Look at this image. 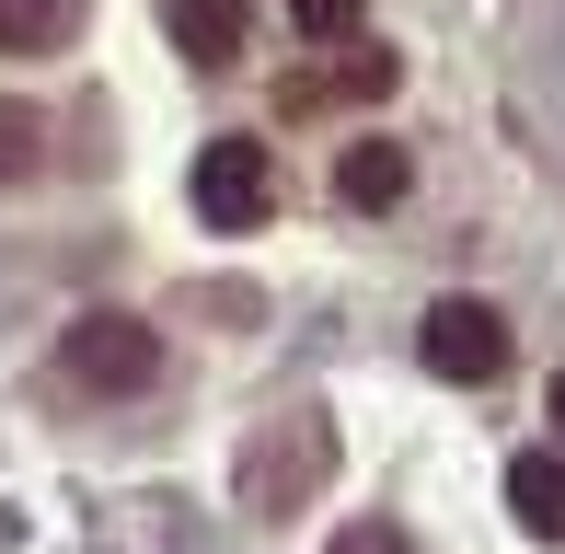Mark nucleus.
<instances>
[{
  "label": "nucleus",
  "mask_w": 565,
  "mask_h": 554,
  "mask_svg": "<svg viewBox=\"0 0 565 554\" xmlns=\"http://www.w3.org/2000/svg\"><path fill=\"white\" fill-rule=\"evenodd\" d=\"M58 370L82 393H150L162 382V335H150V323H127V312H82L58 335Z\"/></svg>",
  "instance_id": "1"
},
{
  "label": "nucleus",
  "mask_w": 565,
  "mask_h": 554,
  "mask_svg": "<svg viewBox=\"0 0 565 554\" xmlns=\"http://www.w3.org/2000/svg\"><path fill=\"white\" fill-rule=\"evenodd\" d=\"M323 473H335V427L323 416H277L266 439H254V462H243V497L254 509H300Z\"/></svg>",
  "instance_id": "2"
},
{
  "label": "nucleus",
  "mask_w": 565,
  "mask_h": 554,
  "mask_svg": "<svg viewBox=\"0 0 565 554\" xmlns=\"http://www.w3.org/2000/svg\"><path fill=\"white\" fill-rule=\"evenodd\" d=\"M277 185H266V139H209L196 150V220L209 232H266Z\"/></svg>",
  "instance_id": "3"
},
{
  "label": "nucleus",
  "mask_w": 565,
  "mask_h": 554,
  "mask_svg": "<svg viewBox=\"0 0 565 554\" xmlns=\"http://www.w3.org/2000/svg\"><path fill=\"white\" fill-rule=\"evenodd\" d=\"M416 359L439 370V382H497V370H508V323H497V300H439V312L416 323Z\"/></svg>",
  "instance_id": "4"
},
{
  "label": "nucleus",
  "mask_w": 565,
  "mask_h": 554,
  "mask_svg": "<svg viewBox=\"0 0 565 554\" xmlns=\"http://www.w3.org/2000/svg\"><path fill=\"white\" fill-rule=\"evenodd\" d=\"M508 509H520V532L565 543V450H520L508 462Z\"/></svg>",
  "instance_id": "5"
},
{
  "label": "nucleus",
  "mask_w": 565,
  "mask_h": 554,
  "mask_svg": "<svg viewBox=\"0 0 565 554\" xmlns=\"http://www.w3.org/2000/svg\"><path fill=\"white\" fill-rule=\"evenodd\" d=\"M173 46H185V58L196 70H220V58H243V35H254V23H243V0H173Z\"/></svg>",
  "instance_id": "6"
},
{
  "label": "nucleus",
  "mask_w": 565,
  "mask_h": 554,
  "mask_svg": "<svg viewBox=\"0 0 565 554\" xmlns=\"http://www.w3.org/2000/svg\"><path fill=\"white\" fill-rule=\"evenodd\" d=\"M335 185H347V209H404V185H416V162H404L393 139H358L347 162H335Z\"/></svg>",
  "instance_id": "7"
},
{
  "label": "nucleus",
  "mask_w": 565,
  "mask_h": 554,
  "mask_svg": "<svg viewBox=\"0 0 565 554\" xmlns=\"http://www.w3.org/2000/svg\"><path fill=\"white\" fill-rule=\"evenodd\" d=\"M70 23H82V0H0V46H12V58L70 46Z\"/></svg>",
  "instance_id": "8"
},
{
  "label": "nucleus",
  "mask_w": 565,
  "mask_h": 554,
  "mask_svg": "<svg viewBox=\"0 0 565 554\" xmlns=\"http://www.w3.org/2000/svg\"><path fill=\"white\" fill-rule=\"evenodd\" d=\"M312 82H323V93H347V105H381V93H393L404 70H393V46H370V35H358L335 70H312Z\"/></svg>",
  "instance_id": "9"
},
{
  "label": "nucleus",
  "mask_w": 565,
  "mask_h": 554,
  "mask_svg": "<svg viewBox=\"0 0 565 554\" xmlns=\"http://www.w3.org/2000/svg\"><path fill=\"white\" fill-rule=\"evenodd\" d=\"M35 162H46V128H35L23 105H0V185H23Z\"/></svg>",
  "instance_id": "10"
},
{
  "label": "nucleus",
  "mask_w": 565,
  "mask_h": 554,
  "mask_svg": "<svg viewBox=\"0 0 565 554\" xmlns=\"http://www.w3.org/2000/svg\"><path fill=\"white\" fill-rule=\"evenodd\" d=\"M358 12H370V0H289V23L312 46H358Z\"/></svg>",
  "instance_id": "11"
},
{
  "label": "nucleus",
  "mask_w": 565,
  "mask_h": 554,
  "mask_svg": "<svg viewBox=\"0 0 565 554\" xmlns=\"http://www.w3.org/2000/svg\"><path fill=\"white\" fill-rule=\"evenodd\" d=\"M323 554H416V543H404L393 520H358V532H335V543H323Z\"/></svg>",
  "instance_id": "12"
},
{
  "label": "nucleus",
  "mask_w": 565,
  "mask_h": 554,
  "mask_svg": "<svg viewBox=\"0 0 565 554\" xmlns=\"http://www.w3.org/2000/svg\"><path fill=\"white\" fill-rule=\"evenodd\" d=\"M554 427H565V370H554Z\"/></svg>",
  "instance_id": "13"
}]
</instances>
